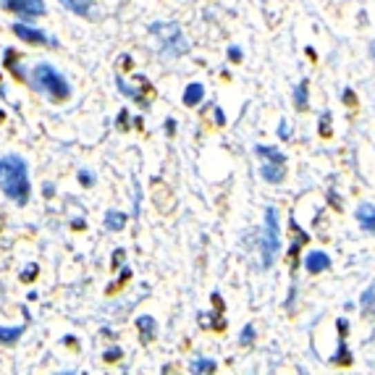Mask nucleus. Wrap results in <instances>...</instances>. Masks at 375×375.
<instances>
[{
    "mask_svg": "<svg viewBox=\"0 0 375 375\" xmlns=\"http://www.w3.org/2000/svg\"><path fill=\"white\" fill-rule=\"evenodd\" d=\"M0 189L16 205H26L29 202V194H32L29 166H26V160L21 155L0 157Z\"/></svg>",
    "mask_w": 375,
    "mask_h": 375,
    "instance_id": "f257e3e1",
    "label": "nucleus"
},
{
    "mask_svg": "<svg viewBox=\"0 0 375 375\" xmlns=\"http://www.w3.org/2000/svg\"><path fill=\"white\" fill-rule=\"evenodd\" d=\"M29 84L35 92H42L45 97H50L55 103H64L71 97V84L66 81V77L50 64H37L32 68V77H29Z\"/></svg>",
    "mask_w": 375,
    "mask_h": 375,
    "instance_id": "f03ea898",
    "label": "nucleus"
},
{
    "mask_svg": "<svg viewBox=\"0 0 375 375\" xmlns=\"http://www.w3.org/2000/svg\"><path fill=\"white\" fill-rule=\"evenodd\" d=\"M281 252V229H278V213L276 207L265 210V233H262V268H273Z\"/></svg>",
    "mask_w": 375,
    "mask_h": 375,
    "instance_id": "7ed1b4c3",
    "label": "nucleus"
},
{
    "mask_svg": "<svg viewBox=\"0 0 375 375\" xmlns=\"http://www.w3.org/2000/svg\"><path fill=\"white\" fill-rule=\"evenodd\" d=\"M153 35L160 37V45L169 55H184L186 52V39H184L182 29L173 24H153Z\"/></svg>",
    "mask_w": 375,
    "mask_h": 375,
    "instance_id": "20e7f679",
    "label": "nucleus"
},
{
    "mask_svg": "<svg viewBox=\"0 0 375 375\" xmlns=\"http://www.w3.org/2000/svg\"><path fill=\"white\" fill-rule=\"evenodd\" d=\"M3 11L19 13L24 19H37L45 13V0H0Z\"/></svg>",
    "mask_w": 375,
    "mask_h": 375,
    "instance_id": "39448f33",
    "label": "nucleus"
},
{
    "mask_svg": "<svg viewBox=\"0 0 375 375\" xmlns=\"http://www.w3.org/2000/svg\"><path fill=\"white\" fill-rule=\"evenodd\" d=\"M13 35L19 39H24L29 45H55V39L48 37L42 29H35V26H26V24H13Z\"/></svg>",
    "mask_w": 375,
    "mask_h": 375,
    "instance_id": "423d86ee",
    "label": "nucleus"
},
{
    "mask_svg": "<svg viewBox=\"0 0 375 375\" xmlns=\"http://www.w3.org/2000/svg\"><path fill=\"white\" fill-rule=\"evenodd\" d=\"M289 229H291V233H294V242H291V249H289V255H286V258H289V268L294 271V268H297V260H299V249L310 242V236L299 229L297 220H289Z\"/></svg>",
    "mask_w": 375,
    "mask_h": 375,
    "instance_id": "0eeeda50",
    "label": "nucleus"
},
{
    "mask_svg": "<svg viewBox=\"0 0 375 375\" xmlns=\"http://www.w3.org/2000/svg\"><path fill=\"white\" fill-rule=\"evenodd\" d=\"M260 173L268 184H281L286 176V160H265Z\"/></svg>",
    "mask_w": 375,
    "mask_h": 375,
    "instance_id": "6e6552de",
    "label": "nucleus"
},
{
    "mask_svg": "<svg viewBox=\"0 0 375 375\" xmlns=\"http://www.w3.org/2000/svg\"><path fill=\"white\" fill-rule=\"evenodd\" d=\"M338 352L331 357V363L338 365V367H349L352 365V354L347 352V344H344V336H347V320H338Z\"/></svg>",
    "mask_w": 375,
    "mask_h": 375,
    "instance_id": "1a4fd4ad",
    "label": "nucleus"
},
{
    "mask_svg": "<svg viewBox=\"0 0 375 375\" xmlns=\"http://www.w3.org/2000/svg\"><path fill=\"white\" fill-rule=\"evenodd\" d=\"M354 215H357V223L363 226V231L375 233V202H363Z\"/></svg>",
    "mask_w": 375,
    "mask_h": 375,
    "instance_id": "9d476101",
    "label": "nucleus"
},
{
    "mask_svg": "<svg viewBox=\"0 0 375 375\" xmlns=\"http://www.w3.org/2000/svg\"><path fill=\"white\" fill-rule=\"evenodd\" d=\"M305 268H307V273L318 276V273H323L331 268V258H328L325 252H310V255L305 258Z\"/></svg>",
    "mask_w": 375,
    "mask_h": 375,
    "instance_id": "9b49d317",
    "label": "nucleus"
},
{
    "mask_svg": "<svg viewBox=\"0 0 375 375\" xmlns=\"http://www.w3.org/2000/svg\"><path fill=\"white\" fill-rule=\"evenodd\" d=\"M155 205H157V210L160 213H171L173 207H176V200L171 197V192H169V186L166 184H160V182H155Z\"/></svg>",
    "mask_w": 375,
    "mask_h": 375,
    "instance_id": "f8f14e48",
    "label": "nucleus"
},
{
    "mask_svg": "<svg viewBox=\"0 0 375 375\" xmlns=\"http://www.w3.org/2000/svg\"><path fill=\"white\" fill-rule=\"evenodd\" d=\"M137 331H140V338H142V344H150L157 334V325L155 320L150 318V315H142L140 320H137Z\"/></svg>",
    "mask_w": 375,
    "mask_h": 375,
    "instance_id": "ddd939ff",
    "label": "nucleus"
},
{
    "mask_svg": "<svg viewBox=\"0 0 375 375\" xmlns=\"http://www.w3.org/2000/svg\"><path fill=\"white\" fill-rule=\"evenodd\" d=\"M360 310H363L365 318H375V284L363 291V297H360Z\"/></svg>",
    "mask_w": 375,
    "mask_h": 375,
    "instance_id": "4468645a",
    "label": "nucleus"
},
{
    "mask_svg": "<svg viewBox=\"0 0 375 375\" xmlns=\"http://www.w3.org/2000/svg\"><path fill=\"white\" fill-rule=\"evenodd\" d=\"M202 97H205V87H202V84H189L186 92H184V105H186V108H194V105L202 103Z\"/></svg>",
    "mask_w": 375,
    "mask_h": 375,
    "instance_id": "2eb2a0df",
    "label": "nucleus"
},
{
    "mask_svg": "<svg viewBox=\"0 0 375 375\" xmlns=\"http://www.w3.org/2000/svg\"><path fill=\"white\" fill-rule=\"evenodd\" d=\"M294 105H297V110H307V105H310V84H307V79L299 81L297 92H294Z\"/></svg>",
    "mask_w": 375,
    "mask_h": 375,
    "instance_id": "dca6fc26",
    "label": "nucleus"
},
{
    "mask_svg": "<svg viewBox=\"0 0 375 375\" xmlns=\"http://www.w3.org/2000/svg\"><path fill=\"white\" fill-rule=\"evenodd\" d=\"M61 3H64L66 8H68V11L71 13H79V16H87V19H90L92 16V0H61Z\"/></svg>",
    "mask_w": 375,
    "mask_h": 375,
    "instance_id": "f3484780",
    "label": "nucleus"
},
{
    "mask_svg": "<svg viewBox=\"0 0 375 375\" xmlns=\"http://www.w3.org/2000/svg\"><path fill=\"white\" fill-rule=\"evenodd\" d=\"M124 226H126V215L118 213V210H108V215H105V229H108V231H121Z\"/></svg>",
    "mask_w": 375,
    "mask_h": 375,
    "instance_id": "a211bd4d",
    "label": "nucleus"
},
{
    "mask_svg": "<svg viewBox=\"0 0 375 375\" xmlns=\"http://www.w3.org/2000/svg\"><path fill=\"white\" fill-rule=\"evenodd\" d=\"M24 334V328L19 325V328H6V325H0V347H11L13 341H19Z\"/></svg>",
    "mask_w": 375,
    "mask_h": 375,
    "instance_id": "6ab92c4d",
    "label": "nucleus"
},
{
    "mask_svg": "<svg viewBox=\"0 0 375 375\" xmlns=\"http://www.w3.org/2000/svg\"><path fill=\"white\" fill-rule=\"evenodd\" d=\"M200 325L202 328H213V331H226V318H220V315H200Z\"/></svg>",
    "mask_w": 375,
    "mask_h": 375,
    "instance_id": "aec40b11",
    "label": "nucleus"
},
{
    "mask_svg": "<svg viewBox=\"0 0 375 375\" xmlns=\"http://www.w3.org/2000/svg\"><path fill=\"white\" fill-rule=\"evenodd\" d=\"M189 370H192V373H215L218 365L213 363V360H192Z\"/></svg>",
    "mask_w": 375,
    "mask_h": 375,
    "instance_id": "412c9836",
    "label": "nucleus"
},
{
    "mask_svg": "<svg viewBox=\"0 0 375 375\" xmlns=\"http://www.w3.org/2000/svg\"><path fill=\"white\" fill-rule=\"evenodd\" d=\"M320 137L323 140L331 137V113H323V118H320Z\"/></svg>",
    "mask_w": 375,
    "mask_h": 375,
    "instance_id": "4be33fe9",
    "label": "nucleus"
},
{
    "mask_svg": "<svg viewBox=\"0 0 375 375\" xmlns=\"http://www.w3.org/2000/svg\"><path fill=\"white\" fill-rule=\"evenodd\" d=\"M252 341H255V328L247 325L244 331H242V344H252Z\"/></svg>",
    "mask_w": 375,
    "mask_h": 375,
    "instance_id": "5701e85b",
    "label": "nucleus"
},
{
    "mask_svg": "<svg viewBox=\"0 0 375 375\" xmlns=\"http://www.w3.org/2000/svg\"><path fill=\"white\" fill-rule=\"evenodd\" d=\"M121 357V349H110L105 352V363H113V360H118Z\"/></svg>",
    "mask_w": 375,
    "mask_h": 375,
    "instance_id": "b1692460",
    "label": "nucleus"
},
{
    "mask_svg": "<svg viewBox=\"0 0 375 375\" xmlns=\"http://www.w3.org/2000/svg\"><path fill=\"white\" fill-rule=\"evenodd\" d=\"M278 137H281V140H289V124H284V121H281V126H278Z\"/></svg>",
    "mask_w": 375,
    "mask_h": 375,
    "instance_id": "393cba45",
    "label": "nucleus"
},
{
    "mask_svg": "<svg viewBox=\"0 0 375 375\" xmlns=\"http://www.w3.org/2000/svg\"><path fill=\"white\" fill-rule=\"evenodd\" d=\"M229 58H231L233 64H239V61H242V52H239V48H231V52H229Z\"/></svg>",
    "mask_w": 375,
    "mask_h": 375,
    "instance_id": "a878e982",
    "label": "nucleus"
},
{
    "mask_svg": "<svg viewBox=\"0 0 375 375\" xmlns=\"http://www.w3.org/2000/svg\"><path fill=\"white\" fill-rule=\"evenodd\" d=\"M81 184H84V186H92V173H90V171H81Z\"/></svg>",
    "mask_w": 375,
    "mask_h": 375,
    "instance_id": "bb28decb",
    "label": "nucleus"
},
{
    "mask_svg": "<svg viewBox=\"0 0 375 375\" xmlns=\"http://www.w3.org/2000/svg\"><path fill=\"white\" fill-rule=\"evenodd\" d=\"M32 276H37V268H35V265H29V268L24 271V276H21V278H24V281H29Z\"/></svg>",
    "mask_w": 375,
    "mask_h": 375,
    "instance_id": "cd10ccee",
    "label": "nucleus"
},
{
    "mask_svg": "<svg viewBox=\"0 0 375 375\" xmlns=\"http://www.w3.org/2000/svg\"><path fill=\"white\" fill-rule=\"evenodd\" d=\"M344 103H347V105H354V95H352V90L344 92Z\"/></svg>",
    "mask_w": 375,
    "mask_h": 375,
    "instance_id": "c85d7f7f",
    "label": "nucleus"
}]
</instances>
